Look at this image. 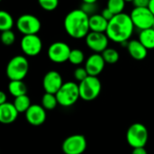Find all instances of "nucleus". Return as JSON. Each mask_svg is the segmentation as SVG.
Listing matches in <instances>:
<instances>
[{"instance_id":"f257e3e1","label":"nucleus","mask_w":154,"mask_h":154,"mask_svg":"<svg viewBox=\"0 0 154 154\" xmlns=\"http://www.w3.org/2000/svg\"><path fill=\"white\" fill-rule=\"evenodd\" d=\"M134 28L130 14L122 13L115 15L108 22L106 33L110 41L121 44L129 42L134 33Z\"/></svg>"},{"instance_id":"f03ea898","label":"nucleus","mask_w":154,"mask_h":154,"mask_svg":"<svg viewBox=\"0 0 154 154\" xmlns=\"http://www.w3.org/2000/svg\"><path fill=\"white\" fill-rule=\"evenodd\" d=\"M63 24L67 34L73 39L86 38L90 32L89 15L80 8L69 12Z\"/></svg>"},{"instance_id":"7ed1b4c3","label":"nucleus","mask_w":154,"mask_h":154,"mask_svg":"<svg viewBox=\"0 0 154 154\" xmlns=\"http://www.w3.org/2000/svg\"><path fill=\"white\" fill-rule=\"evenodd\" d=\"M29 71V61L23 55L13 57L7 63L5 73L10 80H23Z\"/></svg>"},{"instance_id":"20e7f679","label":"nucleus","mask_w":154,"mask_h":154,"mask_svg":"<svg viewBox=\"0 0 154 154\" xmlns=\"http://www.w3.org/2000/svg\"><path fill=\"white\" fill-rule=\"evenodd\" d=\"M148 138L147 127L141 123L131 125L126 132V141L133 149L144 147L148 142Z\"/></svg>"},{"instance_id":"39448f33","label":"nucleus","mask_w":154,"mask_h":154,"mask_svg":"<svg viewBox=\"0 0 154 154\" xmlns=\"http://www.w3.org/2000/svg\"><path fill=\"white\" fill-rule=\"evenodd\" d=\"M56 97L60 106L64 107L73 106L80 97L79 84L72 81L65 82L56 94Z\"/></svg>"},{"instance_id":"423d86ee","label":"nucleus","mask_w":154,"mask_h":154,"mask_svg":"<svg viewBox=\"0 0 154 154\" xmlns=\"http://www.w3.org/2000/svg\"><path fill=\"white\" fill-rule=\"evenodd\" d=\"M79 88L80 98L85 101H92L100 95L102 84L97 77L88 76L83 81L79 82Z\"/></svg>"},{"instance_id":"0eeeda50","label":"nucleus","mask_w":154,"mask_h":154,"mask_svg":"<svg viewBox=\"0 0 154 154\" xmlns=\"http://www.w3.org/2000/svg\"><path fill=\"white\" fill-rule=\"evenodd\" d=\"M130 16L134 27L140 31L152 28L153 26L154 15L148 7H134Z\"/></svg>"},{"instance_id":"6e6552de","label":"nucleus","mask_w":154,"mask_h":154,"mask_svg":"<svg viewBox=\"0 0 154 154\" xmlns=\"http://www.w3.org/2000/svg\"><path fill=\"white\" fill-rule=\"evenodd\" d=\"M15 25L17 30L23 35L37 34L42 28L39 18L32 14H23L20 15L16 20Z\"/></svg>"},{"instance_id":"1a4fd4ad","label":"nucleus","mask_w":154,"mask_h":154,"mask_svg":"<svg viewBox=\"0 0 154 154\" xmlns=\"http://www.w3.org/2000/svg\"><path fill=\"white\" fill-rule=\"evenodd\" d=\"M88 143L83 134H76L67 137L61 145L64 154H82L87 150Z\"/></svg>"},{"instance_id":"9d476101","label":"nucleus","mask_w":154,"mask_h":154,"mask_svg":"<svg viewBox=\"0 0 154 154\" xmlns=\"http://www.w3.org/2000/svg\"><path fill=\"white\" fill-rule=\"evenodd\" d=\"M71 49L64 42H52L47 51V55L50 60L54 63H64L69 61Z\"/></svg>"},{"instance_id":"9b49d317","label":"nucleus","mask_w":154,"mask_h":154,"mask_svg":"<svg viewBox=\"0 0 154 154\" xmlns=\"http://www.w3.org/2000/svg\"><path fill=\"white\" fill-rule=\"evenodd\" d=\"M23 52L29 57L37 56L42 49V39L37 34L23 35L20 42Z\"/></svg>"},{"instance_id":"f8f14e48","label":"nucleus","mask_w":154,"mask_h":154,"mask_svg":"<svg viewBox=\"0 0 154 154\" xmlns=\"http://www.w3.org/2000/svg\"><path fill=\"white\" fill-rule=\"evenodd\" d=\"M87 46L94 51V53H102L108 48V42L110 41L106 32H89L85 38Z\"/></svg>"},{"instance_id":"ddd939ff","label":"nucleus","mask_w":154,"mask_h":154,"mask_svg":"<svg viewBox=\"0 0 154 154\" xmlns=\"http://www.w3.org/2000/svg\"><path fill=\"white\" fill-rule=\"evenodd\" d=\"M63 80L61 75L56 70L48 71L42 79V87L45 90V93L57 94L58 91L63 85Z\"/></svg>"},{"instance_id":"4468645a","label":"nucleus","mask_w":154,"mask_h":154,"mask_svg":"<svg viewBox=\"0 0 154 154\" xmlns=\"http://www.w3.org/2000/svg\"><path fill=\"white\" fill-rule=\"evenodd\" d=\"M24 114L26 121L33 126L42 125L47 118L46 110L42 105H32Z\"/></svg>"},{"instance_id":"2eb2a0df","label":"nucleus","mask_w":154,"mask_h":154,"mask_svg":"<svg viewBox=\"0 0 154 154\" xmlns=\"http://www.w3.org/2000/svg\"><path fill=\"white\" fill-rule=\"evenodd\" d=\"M106 61L101 53H93L86 60L85 68L89 76L97 77L105 69Z\"/></svg>"},{"instance_id":"dca6fc26","label":"nucleus","mask_w":154,"mask_h":154,"mask_svg":"<svg viewBox=\"0 0 154 154\" xmlns=\"http://www.w3.org/2000/svg\"><path fill=\"white\" fill-rule=\"evenodd\" d=\"M19 112L13 103L6 102L0 105V122L5 125L12 124L18 116Z\"/></svg>"},{"instance_id":"f3484780","label":"nucleus","mask_w":154,"mask_h":154,"mask_svg":"<svg viewBox=\"0 0 154 154\" xmlns=\"http://www.w3.org/2000/svg\"><path fill=\"white\" fill-rule=\"evenodd\" d=\"M126 48L130 56L136 60H143L147 57L148 50L141 43L139 40L129 41Z\"/></svg>"},{"instance_id":"a211bd4d","label":"nucleus","mask_w":154,"mask_h":154,"mask_svg":"<svg viewBox=\"0 0 154 154\" xmlns=\"http://www.w3.org/2000/svg\"><path fill=\"white\" fill-rule=\"evenodd\" d=\"M108 26V21L105 19L101 14H95L89 16L90 32H106Z\"/></svg>"},{"instance_id":"6ab92c4d","label":"nucleus","mask_w":154,"mask_h":154,"mask_svg":"<svg viewBox=\"0 0 154 154\" xmlns=\"http://www.w3.org/2000/svg\"><path fill=\"white\" fill-rule=\"evenodd\" d=\"M141 43L147 49V50H153L154 49V29L149 28L143 31H140L139 39Z\"/></svg>"},{"instance_id":"aec40b11","label":"nucleus","mask_w":154,"mask_h":154,"mask_svg":"<svg viewBox=\"0 0 154 154\" xmlns=\"http://www.w3.org/2000/svg\"><path fill=\"white\" fill-rule=\"evenodd\" d=\"M8 91L13 97H17L27 95V87L23 80H10L8 84Z\"/></svg>"},{"instance_id":"412c9836","label":"nucleus","mask_w":154,"mask_h":154,"mask_svg":"<svg viewBox=\"0 0 154 154\" xmlns=\"http://www.w3.org/2000/svg\"><path fill=\"white\" fill-rule=\"evenodd\" d=\"M14 23V18L8 12L5 10L0 11V31L1 32L12 30Z\"/></svg>"},{"instance_id":"4be33fe9","label":"nucleus","mask_w":154,"mask_h":154,"mask_svg":"<svg viewBox=\"0 0 154 154\" xmlns=\"http://www.w3.org/2000/svg\"><path fill=\"white\" fill-rule=\"evenodd\" d=\"M13 104L14 105L15 108L17 109V111L19 113H25L29 109V107L32 106L31 99L27 95H23V96L14 97Z\"/></svg>"},{"instance_id":"5701e85b","label":"nucleus","mask_w":154,"mask_h":154,"mask_svg":"<svg viewBox=\"0 0 154 154\" xmlns=\"http://www.w3.org/2000/svg\"><path fill=\"white\" fill-rule=\"evenodd\" d=\"M58 103V99L55 94L45 93L42 97V106L44 107L45 110H52L54 109Z\"/></svg>"},{"instance_id":"b1692460","label":"nucleus","mask_w":154,"mask_h":154,"mask_svg":"<svg viewBox=\"0 0 154 154\" xmlns=\"http://www.w3.org/2000/svg\"><path fill=\"white\" fill-rule=\"evenodd\" d=\"M126 2L125 0H107L106 7L115 14H119L124 13Z\"/></svg>"},{"instance_id":"393cba45","label":"nucleus","mask_w":154,"mask_h":154,"mask_svg":"<svg viewBox=\"0 0 154 154\" xmlns=\"http://www.w3.org/2000/svg\"><path fill=\"white\" fill-rule=\"evenodd\" d=\"M101 54H102L106 63H108V64L116 63L119 60V57H120L118 51L114 48H107Z\"/></svg>"},{"instance_id":"a878e982","label":"nucleus","mask_w":154,"mask_h":154,"mask_svg":"<svg viewBox=\"0 0 154 154\" xmlns=\"http://www.w3.org/2000/svg\"><path fill=\"white\" fill-rule=\"evenodd\" d=\"M85 60V54L79 49H73L70 51L69 61L73 65H80Z\"/></svg>"},{"instance_id":"bb28decb","label":"nucleus","mask_w":154,"mask_h":154,"mask_svg":"<svg viewBox=\"0 0 154 154\" xmlns=\"http://www.w3.org/2000/svg\"><path fill=\"white\" fill-rule=\"evenodd\" d=\"M39 5L42 9L51 12L59 6V0H38Z\"/></svg>"},{"instance_id":"cd10ccee","label":"nucleus","mask_w":154,"mask_h":154,"mask_svg":"<svg viewBox=\"0 0 154 154\" xmlns=\"http://www.w3.org/2000/svg\"><path fill=\"white\" fill-rule=\"evenodd\" d=\"M1 41L3 42V44L5 45V46H10V45L14 44V42H15V34H14V32L12 30L2 32V33H1Z\"/></svg>"},{"instance_id":"c85d7f7f","label":"nucleus","mask_w":154,"mask_h":154,"mask_svg":"<svg viewBox=\"0 0 154 154\" xmlns=\"http://www.w3.org/2000/svg\"><path fill=\"white\" fill-rule=\"evenodd\" d=\"M80 9L90 16L92 14H97V3H82Z\"/></svg>"},{"instance_id":"c756f323","label":"nucleus","mask_w":154,"mask_h":154,"mask_svg":"<svg viewBox=\"0 0 154 154\" xmlns=\"http://www.w3.org/2000/svg\"><path fill=\"white\" fill-rule=\"evenodd\" d=\"M88 73L86 69V68H82V67H79L75 69L74 71V78L77 81L79 82H81L83 81L85 79H87L88 77Z\"/></svg>"},{"instance_id":"7c9ffc66","label":"nucleus","mask_w":154,"mask_h":154,"mask_svg":"<svg viewBox=\"0 0 154 154\" xmlns=\"http://www.w3.org/2000/svg\"><path fill=\"white\" fill-rule=\"evenodd\" d=\"M133 4L134 7H148L150 0H134Z\"/></svg>"},{"instance_id":"2f4dec72","label":"nucleus","mask_w":154,"mask_h":154,"mask_svg":"<svg viewBox=\"0 0 154 154\" xmlns=\"http://www.w3.org/2000/svg\"><path fill=\"white\" fill-rule=\"evenodd\" d=\"M101 14H102V16L105 18V19H106L108 22L115 16V14L107 8V7H106L105 9H103V11H102V13H101Z\"/></svg>"},{"instance_id":"473e14b6","label":"nucleus","mask_w":154,"mask_h":154,"mask_svg":"<svg viewBox=\"0 0 154 154\" xmlns=\"http://www.w3.org/2000/svg\"><path fill=\"white\" fill-rule=\"evenodd\" d=\"M132 154H148L147 151L145 150L144 147H140V148H134L133 149Z\"/></svg>"},{"instance_id":"72a5a7b5","label":"nucleus","mask_w":154,"mask_h":154,"mask_svg":"<svg viewBox=\"0 0 154 154\" xmlns=\"http://www.w3.org/2000/svg\"><path fill=\"white\" fill-rule=\"evenodd\" d=\"M7 102V97H6V95L5 92L1 91L0 92V105H3L5 103Z\"/></svg>"},{"instance_id":"f704fd0d","label":"nucleus","mask_w":154,"mask_h":154,"mask_svg":"<svg viewBox=\"0 0 154 154\" xmlns=\"http://www.w3.org/2000/svg\"><path fill=\"white\" fill-rule=\"evenodd\" d=\"M148 8L151 10V12L154 15V0H150V4L148 5Z\"/></svg>"},{"instance_id":"c9c22d12","label":"nucleus","mask_w":154,"mask_h":154,"mask_svg":"<svg viewBox=\"0 0 154 154\" xmlns=\"http://www.w3.org/2000/svg\"><path fill=\"white\" fill-rule=\"evenodd\" d=\"M82 3H97V0H81Z\"/></svg>"},{"instance_id":"e433bc0d","label":"nucleus","mask_w":154,"mask_h":154,"mask_svg":"<svg viewBox=\"0 0 154 154\" xmlns=\"http://www.w3.org/2000/svg\"><path fill=\"white\" fill-rule=\"evenodd\" d=\"M125 2H132V3H133L134 0H125Z\"/></svg>"},{"instance_id":"4c0bfd02","label":"nucleus","mask_w":154,"mask_h":154,"mask_svg":"<svg viewBox=\"0 0 154 154\" xmlns=\"http://www.w3.org/2000/svg\"><path fill=\"white\" fill-rule=\"evenodd\" d=\"M152 28H153V29H154V23H153V26H152Z\"/></svg>"}]
</instances>
